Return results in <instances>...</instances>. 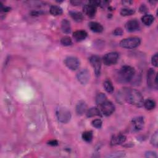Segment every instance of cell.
Returning a JSON list of instances; mask_svg holds the SVG:
<instances>
[{"label": "cell", "mask_w": 158, "mask_h": 158, "mask_svg": "<svg viewBox=\"0 0 158 158\" xmlns=\"http://www.w3.org/2000/svg\"><path fill=\"white\" fill-rule=\"evenodd\" d=\"M140 11L141 13H146V12L148 11V8L145 6V5H142L140 8Z\"/></svg>", "instance_id": "cell-35"}, {"label": "cell", "mask_w": 158, "mask_h": 158, "mask_svg": "<svg viewBox=\"0 0 158 158\" xmlns=\"http://www.w3.org/2000/svg\"><path fill=\"white\" fill-rule=\"evenodd\" d=\"M60 43L63 45V46H70L72 45V40L69 36H64V37L62 38L61 40H60Z\"/></svg>", "instance_id": "cell-28"}, {"label": "cell", "mask_w": 158, "mask_h": 158, "mask_svg": "<svg viewBox=\"0 0 158 158\" xmlns=\"http://www.w3.org/2000/svg\"><path fill=\"white\" fill-rule=\"evenodd\" d=\"M61 29L63 32L66 34H69L71 32V26L70 22L67 19H63L61 22Z\"/></svg>", "instance_id": "cell-19"}, {"label": "cell", "mask_w": 158, "mask_h": 158, "mask_svg": "<svg viewBox=\"0 0 158 158\" xmlns=\"http://www.w3.org/2000/svg\"><path fill=\"white\" fill-rule=\"evenodd\" d=\"M69 14L70 17L77 22H81L83 19V16L80 12L70 11Z\"/></svg>", "instance_id": "cell-18"}, {"label": "cell", "mask_w": 158, "mask_h": 158, "mask_svg": "<svg viewBox=\"0 0 158 158\" xmlns=\"http://www.w3.org/2000/svg\"><path fill=\"white\" fill-rule=\"evenodd\" d=\"M82 1H78V0H74V1H71L70 3L72 4L73 5H75V6H77V5H80L82 3Z\"/></svg>", "instance_id": "cell-36"}, {"label": "cell", "mask_w": 158, "mask_h": 158, "mask_svg": "<svg viewBox=\"0 0 158 158\" xmlns=\"http://www.w3.org/2000/svg\"><path fill=\"white\" fill-rule=\"evenodd\" d=\"M90 62L94 69V73L97 77L100 76L101 74V59L98 56H92L90 58Z\"/></svg>", "instance_id": "cell-6"}, {"label": "cell", "mask_w": 158, "mask_h": 158, "mask_svg": "<svg viewBox=\"0 0 158 158\" xmlns=\"http://www.w3.org/2000/svg\"><path fill=\"white\" fill-rule=\"evenodd\" d=\"M132 2L130 1H123L122 3L124 5H130Z\"/></svg>", "instance_id": "cell-38"}, {"label": "cell", "mask_w": 158, "mask_h": 158, "mask_svg": "<svg viewBox=\"0 0 158 158\" xmlns=\"http://www.w3.org/2000/svg\"><path fill=\"white\" fill-rule=\"evenodd\" d=\"M135 10L133 9H129V8H124L122 9L120 11V14L122 16H131L135 13Z\"/></svg>", "instance_id": "cell-27"}, {"label": "cell", "mask_w": 158, "mask_h": 158, "mask_svg": "<svg viewBox=\"0 0 158 158\" xmlns=\"http://www.w3.org/2000/svg\"><path fill=\"white\" fill-rule=\"evenodd\" d=\"M157 59H158L157 53H156V54L152 57V59H151L152 64H153L154 66H155V67H157Z\"/></svg>", "instance_id": "cell-33"}, {"label": "cell", "mask_w": 158, "mask_h": 158, "mask_svg": "<svg viewBox=\"0 0 158 158\" xmlns=\"http://www.w3.org/2000/svg\"><path fill=\"white\" fill-rule=\"evenodd\" d=\"M126 140V137L124 135L119 134L117 135H114L111 141V145H118L123 143Z\"/></svg>", "instance_id": "cell-16"}, {"label": "cell", "mask_w": 158, "mask_h": 158, "mask_svg": "<svg viewBox=\"0 0 158 158\" xmlns=\"http://www.w3.org/2000/svg\"><path fill=\"white\" fill-rule=\"evenodd\" d=\"M132 123L133 127V129L135 131H140L141 130L144 126V121L142 117H137L133 119Z\"/></svg>", "instance_id": "cell-13"}, {"label": "cell", "mask_w": 158, "mask_h": 158, "mask_svg": "<svg viewBox=\"0 0 158 158\" xmlns=\"http://www.w3.org/2000/svg\"><path fill=\"white\" fill-rule=\"evenodd\" d=\"M148 85L150 88H157V77L155 71L153 69H150L148 72L147 75Z\"/></svg>", "instance_id": "cell-7"}, {"label": "cell", "mask_w": 158, "mask_h": 158, "mask_svg": "<svg viewBox=\"0 0 158 158\" xmlns=\"http://www.w3.org/2000/svg\"><path fill=\"white\" fill-rule=\"evenodd\" d=\"M48 144L51 146H57L58 144V142L56 140H51L48 142Z\"/></svg>", "instance_id": "cell-37"}, {"label": "cell", "mask_w": 158, "mask_h": 158, "mask_svg": "<svg viewBox=\"0 0 158 158\" xmlns=\"http://www.w3.org/2000/svg\"><path fill=\"white\" fill-rule=\"evenodd\" d=\"M151 144L154 146V147H157L158 145V134H157V132H156L154 135L152 136V138L151 139Z\"/></svg>", "instance_id": "cell-29"}, {"label": "cell", "mask_w": 158, "mask_h": 158, "mask_svg": "<svg viewBox=\"0 0 158 158\" xmlns=\"http://www.w3.org/2000/svg\"><path fill=\"white\" fill-rule=\"evenodd\" d=\"M92 125L97 129H100L102 126V121L100 119H95L92 121Z\"/></svg>", "instance_id": "cell-30"}, {"label": "cell", "mask_w": 158, "mask_h": 158, "mask_svg": "<svg viewBox=\"0 0 158 158\" xmlns=\"http://www.w3.org/2000/svg\"><path fill=\"white\" fill-rule=\"evenodd\" d=\"M50 13L53 16H60L63 14V9L58 6H51L50 9Z\"/></svg>", "instance_id": "cell-21"}, {"label": "cell", "mask_w": 158, "mask_h": 158, "mask_svg": "<svg viewBox=\"0 0 158 158\" xmlns=\"http://www.w3.org/2000/svg\"><path fill=\"white\" fill-rule=\"evenodd\" d=\"M123 30L121 28H117L114 30L113 32V33L114 35L116 36H119V35H122L123 34Z\"/></svg>", "instance_id": "cell-34"}, {"label": "cell", "mask_w": 158, "mask_h": 158, "mask_svg": "<svg viewBox=\"0 0 158 158\" xmlns=\"http://www.w3.org/2000/svg\"><path fill=\"white\" fill-rule=\"evenodd\" d=\"M119 59V54L116 52H111L107 53L103 58V63L106 66L115 64Z\"/></svg>", "instance_id": "cell-5"}, {"label": "cell", "mask_w": 158, "mask_h": 158, "mask_svg": "<svg viewBox=\"0 0 158 158\" xmlns=\"http://www.w3.org/2000/svg\"><path fill=\"white\" fill-rule=\"evenodd\" d=\"M125 100L130 104L137 107L143 106L144 98L141 93L135 89H128L125 91Z\"/></svg>", "instance_id": "cell-1"}, {"label": "cell", "mask_w": 158, "mask_h": 158, "mask_svg": "<svg viewBox=\"0 0 158 158\" xmlns=\"http://www.w3.org/2000/svg\"><path fill=\"white\" fill-rule=\"evenodd\" d=\"M87 33L85 30H77L73 33V37L77 42H81L87 38Z\"/></svg>", "instance_id": "cell-14"}, {"label": "cell", "mask_w": 158, "mask_h": 158, "mask_svg": "<svg viewBox=\"0 0 158 158\" xmlns=\"http://www.w3.org/2000/svg\"><path fill=\"white\" fill-rule=\"evenodd\" d=\"M154 17L151 14L144 15L141 18V20L143 23L144 24V25L147 26L151 25L152 23L154 22Z\"/></svg>", "instance_id": "cell-20"}, {"label": "cell", "mask_w": 158, "mask_h": 158, "mask_svg": "<svg viewBox=\"0 0 158 158\" xmlns=\"http://www.w3.org/2000/svg\"><path fill=\"white\" fill-rule=\"evenodd\" d=\"M145 157L148 158H157V156L155 152L148 151L145 153Z\"/></svg>", "instance_id": "cell-32"}, {"label": "cell", "mask_w": 158, "mask_h": 158, "mask_svg": "<svg viewBox=\"0 0 158 158\" xmlns=\"http://www.w3.org/2000/svg\"><path fill=\"white\" fill-rule=\"evenodd\" d=\"M64 63L69 69L72 70L77 69L80 66L79 60L77 57L73 56H70L66 58L64 60Z\"/></svg>", "instance_id": "cell-8"}, {"label": "cell", "mask_w": 158, "mask_h": 158, "mask_svg": "<svg viewBox=\"0 0 158 158\" xmlns=\"http://www.w3.org/2000/svg\"><path fill=\"white\" fill-rule=\"evenodd\" d=\"M83 10L84 13L88 16L93 17L95 16V14L96 13V6L91 5L88 2V4H86L83 6Z\"/></svg>", "instance_id": "cell-12"}, {"label": "cell", "mask_w": 158, "mask_h": 158, "mask_svg": "<svg viewBox=\"0 0 158 158\" xmlns=\"http://www.w3.org/2000/svg\"><path fill=\"white\" fill-rule=\"evenodd\" d=\"M135 69L128 66L121 68L117 74V80L119 82L125 83L130 82L135 75Z\"/></svg>", "instance_id": "cell-2"}, {"label": "cell", "mask_w": 158, "mask_h": 158, "mask_svg": "<svg viewBox=\"0 0 158 158\" xmlns=\"http://www.w3.org/2000/svg\"><path fill=\"white\" fill-rule=\"evenodd\" d=\"M143 104L145 108L148 109V110H152V109H153L156 106V103L154 102V101L151 99H148L147 100H146L144 102Z\"/></svg>", "instance_id": "cell-25"}, {"label": "cell", "mask_w": 158, "mask_h": 158, "mask_svg": "<svg viewBox=\"0 0 158 158\" xmlns=\"http://www.w3.org/2000/svg\"><path fill=\"white\" fill-rule=\"evenodd\" d=\"M87 111V105L86 103L80 101L76 106V113L78 115H83Z\"/></svg>", "instance_id": "cell-15"}, {"label": "cell", "mask_w": 158, "mask_h": 158, "mask_svg": "<svg viewBox=\"0 0 158 158\" xmlns=\"http://www.w3.org/2000/svg\"><path fill=\"white\" fill-rule=\"evenodd\" d=\"M140 26L139 22L136 19H132L125 24V29L128 32H133L140 29Z\"/></svg>", "instance_id": "cell-11"}, {"label": "cell", "mask_w": 158, "mask_h": 158, "mask_svg": "<svg viewBox=\"0 0 158 158\" xmlns=\"http://www.w3.org/2000/svg\"><path fill=\"white\" fill-rule=\"evenodd\" d=\"M82 138L87 142H90L93 139V133L90 131L85 132L82 134Z\"/></svg>", "instance_id": "cell-26"}, {"label": "cell", "mask_w": 158, "mask_h": 158, "mask_svg": "<svg viewBox=\"0 0 158 158\" xmlns=\"http://www.w3.org/2000/svg\"><path fill=\"white\" fill-rule=\"evenodd\" d=\"M90 30L95 33H101L103 31V27L100 23L96 22H91L88 24Z\"/></svg>", "instance_id": "cell-17"}, {"label": "cell", "mask_w": 158, "mask_h": 158, "mask_svg": "<svg viewBox=\"0 0 158 158\" xmlns=\"http://www.w3.org/2000/svg\"><path fill=\"white\" fill-rule=\"evenodd\" d=\"M100 115V111L97 107H91L87 111V116L88 117H92Z\"/></svg>", "instance_id": "cell-22"}, {"label": "cell", "mask_w": 158, "mask_h": 158, "mask_svg": "<svg viewBox=\"0 0 158 158\" xmlns=\"http://www.w3.org/2000/svg\"><path fill=\"white\" fill-rule=\"evenodd\" d=\"M141 43L140 39L138 37H130L125 39L120 42V46L124 48L133 49L138 47Z\"/></svg>", "instance_id": "cell-4"}, {"label": "cell", "mask_w": 158, "mask_h": 158, "mask_svg": "<svg viewBox=\"0 0 158 158\" xmlns=\"http://www.w3.org/2000/svg\"><path fill=\"white\" fill-rule=\"evenodd\" d=\"M100 106L102 113L106 116H109L112 114L115 110V106L113 103L107 100Z\"/></svg>", "instance_id": "cell-9"}, {"label": "cell", "mask_w": 158, "mask_h": 158, "mask_svg": "<svg viewBox=\"0 0 158 158\" xmlns=\"http://www.w3.org/2000/svg\"><path fill=\"white\" fill-rule=\"evenodd\" d=\"M104 87L105 90L109 93H112L114 91V87L110 80H107L104 82Z\"/></svg>", "instance_id": "cell-24"}, {"label": "cell", "mask_w": 158, "mask_h": 158, "mask_svg": "<svg viewBox=\"0 0 158 158\" xmlns=\"http://www.w3.org/2000/svg\"><path fill=\"white\" fill-rule=\"evenodd\" d=\"M56 115L60 122L66 124L71 119V114L69 110L64 107H59L56 109Z\"/></svg>", "instance_id": "cell-3"}, {"label": "cell", "mask_w": 158, "mask_h": 158, "mask_svg": "<svg viewBox=\"0 0 158 158\" xmlns=\"http://www.w3.org/2000/svg\"><path fill=\"white\" fill-rule=\"evenodd\" d=\"M77 77L81 84L86 85L90 80V73L87 69H82L78 73Z\"/></svg>", "instance_id": "cell-10"}, {"label": "cell", "mask_w": 158, "mask_h": 158, "mask_svg": "<svg viewBox=\"0 0 158 158\" xmlns=\"http://www.w3.org/2000/svg\"><path fill=\"white\" fill-rule=\"evenodd\" d=\"M124 156H125V153L123 152L111 153V154L107 156V157H124Z\"/></svg>", "instance_id": "cell-31"}, {"label": "cell", "mask_w": 158, "mask_h": 158, "mask_svg": "<svg viewBox=\"0 0 158 158\" xmlns=\"http://www.w3.org/2000/svg\"><path fill=\"white\" fill-rule=\"evenodd\" d=\"M106 101H107V97L104 93H100L98 94V95H97L96 97V103L98 105L101 106Z\"/></svg>", "instance_id": "cell-23"}]
</instances>
